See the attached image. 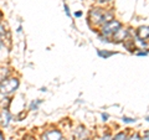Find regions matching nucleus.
<instances>
[{"label": "nucleus", "instance_id": "obj_1", "mask_svg": "<svg viewBox=\"0 0 149 140\" xmlns=\"http://www.w3.org/2000/svg\"><path fill=\"white\" fill-rule=\"evenodd\" d=\"M112 17H113V16H112L111 12H107L106 10H103V9H100V8L92 9V10L90 11V20L92 22H95V25L106 24V22L113 20Z\"/></svg>", "mask_w": 149, "mask_h": 140}, {"label": "nucleus", "instance_id": "obj_2", "mask_svg": "<svg viewBox=\"0 0 149 140\" xmlns=\"http://www.w3.org/2000/svg\"><path fill=\"white\" fill-rule=\"evenodd\" d=\"M19 87V79L17 78H4V81L0 83V93L1 94H10L15 92Z\"/></svg>", "mask_w": 149, "mask_h": 140}, {"label": "nucleus", "instance_id": "obj_3", "mask_svg": "<svg viewBox=\"0 0 149 140\" xmlns=\"http://www.w3.org/2000/svg\"><path fill=\"white\" fill-rule=\"evenodd\" d=\"M120 27H122V24L117 20H111L108 22H106L102 27V34L104 36H113L116 32H117Z\"/></svg>", "mask_w": 149, "mask_h": 140}, {"label": "nucleus", "instance_id": "obj_4", "mask_svg": "<svg viewBox=\"0 0 149 140\" xmlns=\"http://www.w3.org/2000/svg\"><path fill=\"white\" fill-rule=\"evenodd\" d=\"M42 140H62V135L58 130H49L44 134Z\"/></svg>", "mask_w": 149, "mask_h": 140}, {"label": "nucleus", "instance_id": "obj_5", "mask_svg": "<svg viewBox=\"0 0 149 140\" xmlns=\"http://www.w3.org/2000/svg\"><path fill=\"white\" fill-rule=\"evenodd\" d=\"M137 37L139 40L149 39V26H141L137 30Z\"/></svg>", "mask_w": 149, "mask_h": 140}, {"label": "nucleus", "instance_id": "obj_6", "mask_svg": "<svg viewBox=\"0 0 149 140\" xmlns=\"http://www.w3.org/2000/svg\"><path fill=\"white\" fill-rule=\"evenodd\" d=\"M10 119H11L10 113L6 109H3L1 114H0V123H1L3 127H8L9 123H10Z\"/></svg>", "mask_w": 149, "mask_h": 140}, {"label": "nucleus", "instance_id": "obj_7", "mask_svg": "<svg viewBox=\"0 0 149 140\" xmlns=\"http://www.w3.org/2000/svg\"><path fill=\"white\" fill-rule=\"evenodd\" d=\"M125 36H127V30H123L122 27H120V29L116 32L112 37H113V40L116 41V42H120V41H124Z\"/></svg>", "mask_w": 149, "mask_h": 140}, {"label": "nucleus", "instance_id": "obj_8", "mask_svg": "<svg viewBox=\"0 0 149 140\" xmlns=\"http://www.w3.org/2000/svg\"><path fill=\"white\" fill-rule=\"evenodd\" d=\"M98 55L101 56V57H103V58H108L109 56L112 55H114V52H108V51H98Z\"/></svg>", "mask_w": 149, "mask_h": 140}, {"label": "nucleus", "instance_id": "obj_9", "mask_svg": "<svg viewBox=\"0 0 149 140\" xmlns=\"http://www.w3.org/2000/svg\"><path fill=\"white\" fill-rule=\"evenodd\" d=\"M113 140H127V135H125V133L120 132V133H118L117 135H116Z\"/></svg>", "mask_w": 149, "mask_h": 140}, {"label": "nucleus", "instance_id": "obj_10", "mask_svg": "<svg viewBox=\"0 0 149 140\" xmlns=\"http://www.w3.org/2000/svg\"><path fill=\"white\" fill-rule=\"evenodd\" d=\"M6 34V30H5V25L4 24H1V22H0V36H4Z\"/></svg>", "mask_w": 149, "mask_h": 140}, {"label": "nucleus", "instance_id": "obj_11", "mask_svg": "<svg viewBox=\"0 0 149 140\" xmlns=\"http://www.w3.org/2000/svg\"><path fill=\"white\" fill-rule=\"evenodd\" d=\"M123 122L124 123H136V119L128 118V116H123Z\"/></svg>", "mask_w": 149, "mask_h": 140}, {"label": "nucleus", "instance_id": "obj_12", "mask_svg": "<svg viewBox=\"0 0 149 140\" xmlns=\"http://www.w3.org/2000/svg\"><path fill=\"white\" fill-rule=\"evenodd\" d=\"M127 140H141V137H139V134H133L132 137H130L129 139H127Z\"/></svg>", "mask_w": 149, "mask_h": 140}, {"label": "nucleus", "instance_id": "obj_13", "mask_svg": "<svg viewBox=\"0 0 149 140\" xmlns=\"http://www.w3.org/2000/svg\"><path fill=\"white\" fill-rule=\"evenodd\" d=\"M95 1L97 3H100V4H104V3H109L111 0H95Z\"/></svg>", "mask_w": 149, "mask_h": 140}, {"label": "nucleus", "instance_id": "obj_14", "mask_svg": "<svg viewBox=\"0 0 149 140\" xmlns=\"http://www.w3.org/2000/svg\"><path fill=\"white\" fill-rule=\"evenodd\" d=\"M144 140H149V130L144 133Z\"/></svg>", "mask_w": 149, "mask_h": 140}, {"label": "nucleus", "instance_id": "obj_15", "mask_svg": "<svg viewBox=\"0 0 149 140\" xmlns=\"http://www.w3.org/2000/svg\"><path fill=\"white\" fill-rule=\"evenodd\" d=\"M102 140H113V139H112L109 135H106V137H103V139H102Z\"/></svg>", "mask_w": 149, "mask_h": 140}, {"label": "nucleus", "instance_id": "obj_16", "mask_svg": "<svg viewBox=\"0 0 149 140\" xmlns=\"http://www.w3.org/2000/svg\"><path fill=\"white\" fill-rule=\"evenodd\" d=\"M65 10H66V14H67L68 16L71 15V14H70V10H68V6H67V5H65Z\"/></svg>", "mask_w": 149, "mask_h": 140}, {"label": "nucleus", "instance_id": "obj_17", "mask_svg": "<svg viewBox=\"0 0 149 140\" xmlns=\"http://www.w3.org/2000/svg\"><path fill=\"white\" fill-rule=\"evenodd\" d=\"M137 55H138V56H147L148 53H147V52H138Z\"/></svg>", "mask_w": 149, "mask_h": 140}, {"label": "nucleus", "instance_id": "obj_18", "mask_svg": "<svg viewBox=\"0 0 149 140\" xmlns=\"http://www.w3.org/2000/svg\"><path fill=\"white\" fill-rule=\"evenodd\" d=\"M102 118H103V120H107V118H108V115H107V114H102Z\"/></svg>", "mask_w": 149, "mask_h": 140}, {"label": "nucleus", "instance_id": "obj_19", "mask_svg": "<svg viewBox=\"0 0 149 140\" xmlns=\"http://www.w3.org/2000/svg\"><path fill=\"white\" fill-rule=\"evenodd\" d=\"M74 15H76L77 17H80V16L82 15V12H76V14H74Z\"/></svg>", "mask_w": 149, "mask_h": 140}, {"label": "nucleus", "instance_id": "obj_20", "mask_svg": "<svg viewBox=\"0 0 149 140\" xmlns=\"http://www.w3.org/2000/svg\"><path fill=\"white\" fill-rule=\"evenodd\" d=\"M0 140H4V137H3V134H1V132H0Z\"/></svg>", "mask_w": 149, "mask_h": 140}, {"label": "nucleus", "instance_id": "obj_21", "mask_svg": "<svg viewBox=\"0 0 149 140\" xmlns=\"http://www.w3.org/2000/svg\"><path fill=\"white\" fill-rule=\"evenodd\" d=\"M147 120H148V122H149V116H147Z\"/></svg>", "mask_w": 149, "mask_h": 140}, {"label": "nucleus", "instance_id": "obj_22", "mask_svg": "<svg viewBox=\"0 0 149 140\" xmlns=\"http://www.w3.org/2000/svg\"><path fill=\"white\" fill-rule=\"evenodd\" d=\"M0 17H1V12H0Z\"/></svg>", "mask_w": 149, "mask_h": 140}, {"label": "nucleus", "instance_id": "obj_23", "mask_svg": "<svg viewBox=\"0 0 149 140\" xmlns=\"http://www.w3.org/2000/svg\"><path fill=\"white\" fill-rule=\"evenodd\" d=\"M85 140H90V139H85Z\"/></svg>", "mask_w": 149, "mask_h": 140}]
</instances>
